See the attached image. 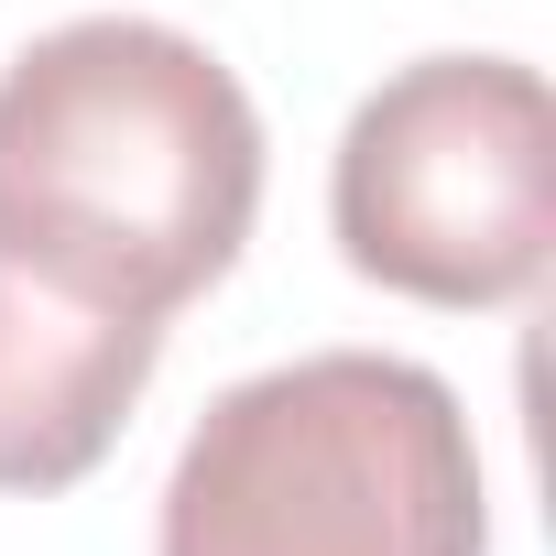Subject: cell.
<instances>
[{
	"label": "cell",
	"instance_id": "cell-3",
	"mask_svg": "<svg viewBox=\"0 0 556 556\" xmlns=\"http://www.w3.org/2000/svg\"><path fill=\"white\" fill-rule=\"evenodd\" d=\"M328 218L361 285L415 306H523L556 262V121L523 55H415L328 164Z\"/></svg>",
	"mask_w": 556,
	"mask_h": 556
},
{
	"label": "cell",
	"instance_id": "cell-1",
	"mask_svg": "<svg viewBox=\"0 0 556 556\" xmlns=\"http://www.w3.org/2000/svg\"><path fill=\"white\" fill-rule=\"evenodd\" d=\"M262 218V110L175 23L88 12L0 66V240L55 285L175 317Z\"/></svg>",
	"mask_w": 556,
	"mask_h": 556
},
{
	"label": "cell",
	"instance_id": "cell-2",
	"mask_svg": "<svg viewBox=\"0 0 556 556\" xmlns=\"http://www.w3.org/2000/svg\"><path fill=\"white\" fill-rule=\"evenodd\" d=\"M153 556H491L469 415L382 350L251 371L197 415Z\"/></svg>",
	"mask_w": 556,
	"mask_h": 556
},
{
	"label": "cell",
	"instance_id": "cell-4",
	"mask_svg": "<svg viewBox=\"0 0 556 556\" xmlns=\"http://www.w3.org/2000/svg\"><path fill=\"white\" fill-rule=\"evenodd\" d=\"M164 361L153 317H121L0 240V491H66L110 458Z\"/></svg>",
	"mask_w": 556,
	"mask_h": 556
}]
</instances>
